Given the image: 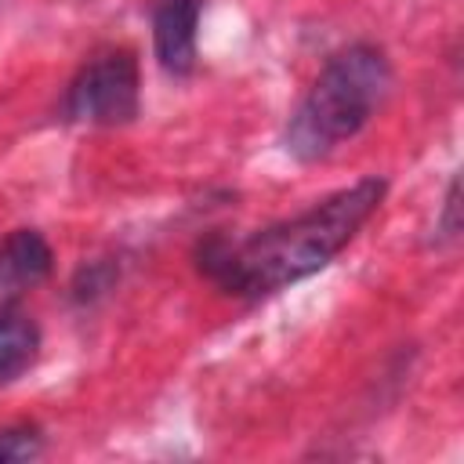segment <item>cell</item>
I'll use <instances>...</instances> for the list:
<instances>
[{
    "instance_id": "obj_1",
    "label": "cell",
    "mask_w": 464,
    "mask_h": 464,
    "mask_svg": "<svg viewBox=\"0 0 464 464\" xmlns=\"http://www.w3.org/2000/svg\"><path fill=\"white\" fill-rule=\"evenodd\" d=\"M384 192V178H359L355 185L337 188L308 210L276 221L246 239L210 232L196 243V268L232 297L276 294L326 268L377 214Z\"/></svg>"
},
{
    "instance_id": "obj_2",
    "label": "cell",
    "mask_w": 464,
    "mask_h": 464,
    "mask_svg": "<svg viewBox=\"0 0 464 464\" xmlns=\"http://www.w3.org/2000/svg\"><path fill=\"white\" fill-rule=\"evenodd\" d=\"M392 91V62L377 44H352L337 51L308 94L286 120L283 145L301 163L326 160L337 145L355 138Z\"/></svg>"
},
{
    "instance_id": "obj_3",
    "label": "cell",
    "mask_w": 464,
    "mask_h": 464,
    "mask_svg": "<svg viewBox=\"0 0 464 464\" xmlns=\"http://www.w3.org/2000/svg\"><path fill=\"white\" fill-rule=\"evenodd\" d=\"M141 105V72L130 47H109L94 54L65 87L62 112L72 123L91 127H123L138 116Z\"/></svg>"
},
{
    "instance_id": "obj_4",
    "label": "cell",
    "mask_w": 464,
    "mask_h": 464,
    "mask_svg": "<svg viewBox=\"0 0 464 464\" xmlns=\"http://www.w3.org/2000/svg\"><path fill=\"white\" fill-rule=\"evenodd\" d=\"M203 0H152V47L170 76H188L196 69V29Z\"/></svg>"
},
{
    "instance_id": "obj_5",
    "label": "cell",
    "mask_w": 464,
    "mask_h": 464,
    "mask_svg": "<svg viewBox=\"0 0 464 464\" xmlns=\"http://www.w3.org/2000/svg\"><path fill=\"white\" fill-rule=\"evenodd\" d=\"M54 268V250L36 228H14L0 243V315L11 312V304L44 283Z\"/></svg>"
},
{
    "instance_id": "obj_6",
    "label": "cell",
    "mask_w": 464,
    "mask_h": 464,
    "mask_svg": "<svg viewBox=\"0 0 464 464\" xmlns=\"http://www.w3.org/2000/svg\"><path fill=\"white\" fill-rule=\"evenodd\" d=\"M40 352V330L25 315H0V384L14 381L33 366Z\"/></svg>"
},
{
    "instance_id": "obj_7",
    "label": "cell",
    "mask_w": 464,
    "mask_h": 464,
    "mask_svg": "<svg viewBox=\"0 0 464 464\" xmlns=\"http://www.w3.org/2000/svg\"><path fill=\"white\" fill-rule=\"evenodd\" d=\"M112 283H116V265L109 261V257H102V261H87L76 276H72V301L76 304H94L98 297H105L109 290H112Z\"/></svg>"
},
{
    "instance_id": "obj_8",
    "label": "cell",
    "mask_w": 464,
    "mask_h": 464,
    "mask_svg": "<svg viewBox=\"0 0 464 464\" xmlns=\"http://www.w3.org/2000/svg\"><path fill=\"white\" fill-rule=\"evenodd\" d=\"M44 453V431L36 424H7L0 428V464L33 460Z\"/></svg>"
},
{
    "instance_id": "obj_9",
    "label": "cell",
    "mask_w": 464,
    "mask_h": 464,
    "mask_svg": "<svg viewBox=\"0 0 464 464\" xmlns=\"http://www.w3.org/2000/svg\"><path fill=\"white\" fill-rule=\"evenodd\" d=\"M460 181L453 178L450 188H446V199H442V214L435 221V243H453L460 236Z\"/></svg>"
}]
</instances>
